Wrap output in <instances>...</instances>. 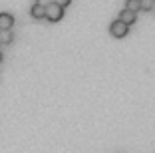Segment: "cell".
Returning a JSON list of instances; mask_svg holds the SVG:
<instances>
[{"instance_id":"1","label":"cell","mask_w":155,"mask_h":153,"mask_svg":"<svg viewBox=\"0 0 155 153\" xmlns=\"http://www.w3.org/2000/svg\"><path fill=\"white\" fill-rule=\"evenodd\" d=\"M44 18L48 22H60L64 18V8L58 6L56 2H50L48 6H44Z\"/></svg>"},{"instance_id":"2","label":"cell","mask_w":155,"mask_h":153,"mask_svg":"<svg viewBox=\"0 0 155 153\" xmlns=\"http://www.w3.org/2000/svg\"><path fill=\"white\" fill-rule=\"evenodd\" d=\"M129 32V26H125L123 22H119V20H114V22L110 24V34L114 38H117V40H121V38L127 36Z\"/></svg>"},{"instance_id":"3","label":"cell","mask_w":155,"mask_h":153,"mask_svg":"<svg viewBox=\"0 0 155 153\" xmlns=\"http://www.w3.org/2000/svg\"><path fill=\"white\" fill-rule=\"evenodd\" d=\"M14 26V16L10 12H0V32L12 30Z\"/></svg>"},{"instance_id":"4","label":"cell","mask_w":155,"mask_h":153,"mask_svg":"<svg viewBox=\"0 0 155 153\" xmlns=\"http://www.w3.org/2000/svg\"><path fill=\"white\" fill-rule=\"evenodd\" d=\"M117 20H119V22H123L125 26H131V24H135V20H137V14H135V12H131V10H125V8H123L121 12H119Z\"/></svg>"},{"instance_id":"5","label":"cell","mask_w":155,"mask_h":153,"mask_svg":"<svg viewBox=\"0 0 155 153\" xmlns=\"http://www.w3.org/2000/svg\"><path fill=\"white\" fill-rule=\"evenodd\" d=\"M12 42H14V34H12V30L0 32V44H4V46H10Z\"/></svg>"},{"instance_id":"6","label":"cell","mask_w":155,"mask_h":153,"mask_svg":"<svg viewBox=\"0 0 155 153\" xmlns=\"http://www.w3.org/2000/svg\"><path fill=\"white\" fill-rule=\"evenodd\" d=\"M30 16H32V18H36V20H42V18H44V6L34 4L32 8H30Z\"/></svg>"},{"instance_id":"7","label":"cell","mask_w":155,"mask_h":153,"mask_svg":"<svg viewBox=\"0 0 155 153\" xmlns=\"http://www.w3.org/2000/svg\"><path fill=\"white\" fill-rule=\"evenodd\" d=\"M125 10H131L137 14L141 10V0H125Z\"/></svg>"},{"instance_id":"8","label":"cell","mask_w":155,"mask_h":153,"mask_svg":"<svg viewBox=\"0 0 155 153\" xmlns=\"http://www.w3.org/2000/svg\"><path fill=\"white\" fill-rule=\"evenodd\" d=\"M141 10L143 12H153L155 10V2L153 0H141Z\"/></svg>"},{"instance_id":"9","label":"cell","mask_w":155,"mask_h":153,"mask_svg":"<svg viewBox=\"0 0 155 153\" xmlns=\"http://www.w3.org/2000/svg\"><path fill=\"white\" fill-rule=\"evenodd\" d=\"M52 2H56L58 6H62V8H66V6L72 4V0H52Z\"/></svg>"},{"instance_id":"10","label":"cell","mask_w":155,"mask_h":153,"mask_svg":"<svg viewBox=\"0 0 155 153\" xmlns=\"http://www.w3.org/2000/svg\"><path fill=\"white\" fill-rule=\"evenodd\" d=\"M52 0H36V4H40V6H48Z\"/></svg>"},{"instance_id":"11","label":"cell","mask_w":155,"mask_h":153,"mask_svg":"<svg viewBox=\"0 0 155 153\" xmlns=\"http://www.w3.org/2000/svg\"><path fill=\"white\" fill-rule=\"evenodd\" d=\"M2 58H4V54H2V52H0V62H2Z\"/></svg>"},{"instance_id":"12","label":"cell","mask_w":155,"mask_h":153,"mask_svg":"<svg viewBox=\"0 0 155 153\" xmlns=\"http://www.w3.org/2000/svg\"><path fill=\"white\" fill-rule=\"evenodd\" d=\"M153 2H155V0H153Z\"/></svg>"}]
</instances>
